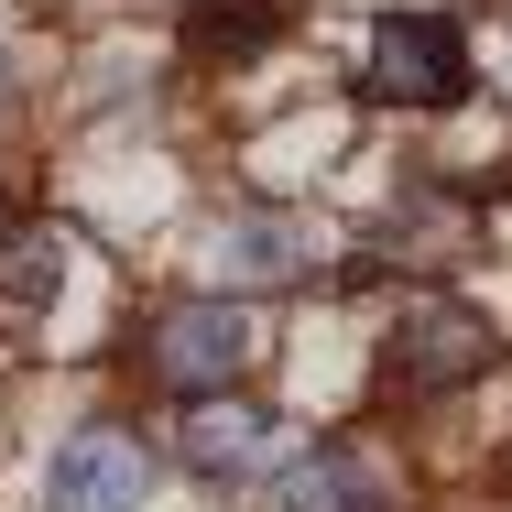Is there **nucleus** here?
Returning a JSON list of instances; mask_svg holds the SVG:
<instances>
[{"instance_id":"nucleus-1","label":"nucleus","mask_w":512,"mask_h":512,"mask_svg":"<svg viewBox=\"0 0 512 512\" xmlns=\"http://www.w3.org/2000/svg\"><path fill=\"white\" fill-rule=\"evenodd\" d=\"M142 382L153 393H186V404H207V393H240V371L262 360V316L240 306V295H164V306L142 316Z\"/></svg>"},{"instance_id":"nucleus-2","label":"nucleus","mask_w":512,"mask_h":512,"mask_svg":"<svg viewBox=\"0 0 512 512\" xmlns=\"http://www.w3.org/2000/svg\"><path fill=\"white\" fill-rule=\"evenodd\" d=\"M491 360H502V327L480 306H458V295H414V306L382 327V393H404V404L469 393Z\"/></svg>"},{"instance_id":"nucleus-3","label":"nucleus","mask_w":512,"mask_h":512,"mask_svg":"<svg viewBox=\"0 0 512 512\" xmlns=\"http://www.w3.org/2000/svg\"><path fill=\"white\" fill-rule=\"evenodd\" d=\"M153 480L164 458L131 414H77L66 447L44 458V512H153Z\"/></svg>"},{"instance_id":"nucleus-4","label":"nucleus","mask_w":512,"mask_h":512,"mask_svg":"<svg viewBox=\"0 0 512 512\" xmlns=\"http://www.w3.org/2000/svg\"><path fill=\"white\" fill-rule=\"evenodd\" d=\"M360 77H371V99H382V109H458L480 66H469V33H458L447 11H382Z\"/></svg>"},{"instance_id":"nucleus-5","label":"nucleus","mask_w":512,"mask_h":512,"mask_svg":"<svg viewBox=\"0 0 512 512\" xmlns=\"http://www.w3.org/2000/svg\"><path fill=\"white\" fill-rule=\"evenodd\" d=\"M316 262H327V229H316L306 207H240V218H218V240H207V273H218V295H284V284H306Z\"/></svg>"},{"instance_id":"nucleus-6","label":"nucleus","mask_w":512,"mask_h":512,"mask_svg":"<svg viewBox=\"0 0 512 512\" xmlns=\"http://www.w3.org/2000/svg\"><path fill=\"white\" fill-rule=\"evenodd\" d=\"M284 447H295V425H284L273 404H240V393H207V404L175 425V458L197 469L207 491H251V480H273Z\"/></svg>"},{"instance_id":"nucleus-7","label":"nucleus","mask_w":512,"mask_h":512,"mask_svg":"<svg viewBox=\"0 0 512 512\" xmlns=\"http://www.w3.org/2000/svg\"><path fill=\"white\" fill-rule=\"evenodd\" d=\"M66 273H77V229H55V218H33V229H11L0 240V316H55L66 306Z\"/></svg>"},{"instance_id":"nucleus-8","label":"nucleus","mask_w":512,"mask_h":512,"mask_svg":"<svg viewBox=\"0 0 512 512\" xmlns=\"http://www.w3.org/2000/svg\"><path fill=\"white\" fill-rule=\"evenodd\" d=\"M295 33V0H186V55L197 66H251Z\"/></svg>"},{"instance_id":"nucleus-9","label":"nucleus","mask_w":512,"mask_h":512,"mask_svg":"<svg viewBox=\"0 0 512 512\" xmlns=\"http://www.w3.org/2000/svg\"><path fill=\"white\" fill-rule=\"evenodd\" d=\"M273 512H382V480H371L360 447H306V458L284 469Z\"/></svg>"},{"instance_id":"nucleus-10","label":"nucleus","mask_w":512,"mask_h":512,"mask_svg":"<svg viewBox=\"0 0 512 512\" xmlns=\"http://www.w3.org/2000/svg\"><path fill=\"white\" fill-rule=\"evenodd\" d=\"M0 109H11V44H0Z\"/></svg>"},{"instance_id":"nucleus-11","label":"nucleus","mask_w":512,"mask_h":512,"mask_svg":"<svg viewBox=\"0 0 512 512\" xmlns=\"http://www.w3.org/2000/svg\"><path fill=\"white\" fill-rule=\"evenodd\" d=\"M0 240H11V186H0Z\"/></svg>"}]
</instances>
